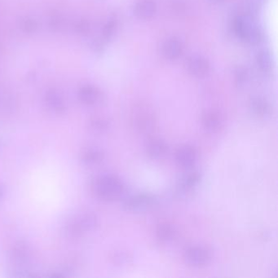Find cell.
Masks as SVG:
<instances>
[{"label": "cell", "instance_id": "cell-2", "mask_svg": "<svg viewBox=\"0 0 278 278\" xmlns=\"http://www.w3.org/2000/svg\"><path fill=\"white\" fill-rule=\"evenodd\" d=\"M233 31L238 38L250 44H258L261 41L262 33L259 27L249 15H240L233 21Z\"/></svg>", "mask_w": 278, "mask_h": 278}, {"label": "cell", "instance_id": "cell-23", "mask_svg": "<svg viewBox=\"0 0 278 278\" xmlns=\"http://www.w3.org/2000/svg\"><path fill=\"white\" fill-rule=\"evenodd\" d=\"M234 78L236 84L238 86H243L246 84L248 79V72L247 69L243 67H238L234 70Z\"/></svg>", "mask_w": 278, "mask_h": 278}, {"label": "cell", "instance_id": "cell-7", "mask_svg": "<svg viewBox=\"0 0 278 278\" xmlns=\"http://www.w3.org/2000/svg\"><path fill=\"white\" fill-rule=\"evenodd\" d=\"M185 259L191 266H204L209 262L210 254L202 247H191L186 250Z\"/></svg>", "mask_w": 278, "mask_h": 278}, {"label": "cell", "instance_id": "cell-17", "mask_svg": "<svg viewBox=\"0 0 278 278\" xmlns=\"http://www.w3.org/2000/svg\"><path fill=\"white\" fill-rule=\"evenodd\" d=\"M103 159H104V154L102 151L95 148L88 149L82 154V160L85 164H98L102 162Z\"/></svg>", "mask_w": 278, "mask_h": 278}, {"label": "cell", "instance_id": "cell-4", "mask_svg": "<svg viewBox=\"0 0 278 278\" xmlns=\"http://www.w3.org/2000/svg\"><path fill=\"white\" fill-rule=\"evenodd\" d=\"M132 121L136 129L144 134L154 130L156 119L153 110L147 105H136L132 112Z\"/></svg>", "mask_w": 278, "mask_h": 278}, {"label": "cell", "instance_id": "cell-26", "mask_svg": "<svg viewBox=\"0 0 278 278\" xmlns=\"http://www.w3.org/2000/svg\"><path fill=\"white\" fill-rule=\"evenodd\" d=\"M36 28H37V24L33 20H27L23 23V29L26 32H28V33L33 32L35 31Z\"/></svg>", "mask_w": 278, "mask_h": 278}, {"label": "cell", "instance_id": "cell-12", "mask_svg": "<svg viewBox=\"0 0 278 278\" xmlns=\"http://www.w3.org/2000/svg\"><path fill=\"white\" fill-rule=\"evenodd\" d=\"M31 258V250L27 244L20 243L15 245L11 251V259L19 265L27 264Z\"/></svg>", "mask_w": 278, "mask_h": 278}, {"label": "cell", "instance_id": "cell-14", "mask_svg": "<svg viewBox=\"0 0 278 278\" xmlns=\"http://www.w3.org/2000/svg\"><path fill=\"white\" fill-rule=\"evenodd\" d=\"M222 123L220 114L216 111L207 112L202 118V124L205 129L210 132L219 131L222 126Z\"/></svg>", "mask_w": 278, "mask_h": 278}, {"label": "cell", "instance_id": "cell-8", "mask_svg": "<svg viewBox=\"0 0 278 278\" xmlns=\"http://www.w3.org/2000/svg\"><path fill=\"white\" fill-rule=\"evenodd\" d=\"M133 12L139 19H150L157 12V3L155 0H138L134 6Z\"/></svg>", "mask_w": 278, "mask_h": 278}, {"label": "cell", "instance_id": "cell-11", "mask_svg": "<svg viewBox=\"0 0 278 278\" xmlns=\"http://www.w3.org/2000/svg\"><path fill=\"white\" fill-rule=\"evenodd\" d=\"M45 100L48 107L56 114H63L66 110L64 98L54 89L49 90L46 93Z\"/></svg>", "mask_w": 278, "mask_h": 278}, {"label": "cell", "instance_id": "cell-10", "mask_svg": "<svg viewBox=\"0 0 278 278\" xmlns=\"http://www.w3.org/2000/svg\"><path fill=\"white\" fill-rule=\"evenodd\" d=\"M162 55L167 60L178 59L183 52V45L181 40L176 37L168 38L162 44Z\"/></svg>", "mask_w": 278, "mask_h": 278}, {"label": "cell", "instance_id": "cell-16", "mask_svg": "<svg viewBox=\"0 0 278 278\" xmlns=\"http://www.w3.org/2000/svg\"><path fill=\"white\" fill-rule=\"evenodd\" d=\"M168 146L167 144L158 140L154 139L149 142L147 145V154L152 158H160L167 154Z\"/></svg>", "mask_w": 278, "mask_h": 278}, {"label": "cell", "instance_id": "cell-15", "mask_svg": "<svg viewBox=\"0 0 278 278\" xmlns=\"http://www.w3.org/2000/svg\"><path fill=\"white\" fill-rule=\"evenodd\" d=\"M250 107L258 116L265 117L270 113L269 102L260 95H254L250 98Z\"/></svg>", "mask_w": 278, "mask_h": 278}, {"label": "cell", "instance_id": "cell-5", "mask_svg": "<svg viewBox=\"0 0 278 278\" xmlns=\"http://www.w3.org/2000/svg\"><path fill=\"white\" fill-rule=\"evenodd\" d=\"M186 69L192 76L203 79L209 74L210 63L208 60L200 55H192L186 62Z\"/></svg>", "mask_w": 278, "mask_h": 278}, {"label": "cell", "instance_id": "cell-28", "mask_svg": "<svg viewBox=\"0 0 278 278\" xmlns=\"http://www.w3.org/2000/svg\"><path fill=\"white\" fill-rule=\"evenodd\" d=\"M2 187H1V185H0V198L2 197Z\"/></svg>", "mask_w": 278, "mask_h": 278}, {"label": "cell", "instance_id": "cell-18", "mask_svg": "<svg viewBox=\"0 0 278 278\" xmlns=\"http://www.w3.org/2000/svg\"><path fill=\"white\" fill-rule=\"evenodd\" d=\"M257 64L262 71H271L274 67V58L271 53L268 50H262L258 53L256 57Z\"/></svg>", "mask_w": 278, "mask_h": 278}, {"label": "cell", "instance_id": "cell-20", "mask_svg": "<svg viewBox=\"0 0 278 278\" xmlns=\"http://www.w3.org/2000/svg\"><path fill=\"white\" fill-rule=\"evenodd\" d=\"M200 179H201V176H200V174L198 172L189 173V175L186 176L182 180L180 188L184 192L188 191L199 182Z\"/></svg>", "mask_w": 278, "mask_h": 278}, {"label": "cell", "instance_id": "cell-24", "mask_svg": "<svg viewBox=\"0 0 278 278\" xmlns=\"http://www.w3.org/2000/svg\"><path fill=\"white\" fill-rule=\"evenodd\" d=\"M112 261L117 265H124L128 264L130 256L126 252L117 251L111 257Z\"/></svg>", "mask_w": 278, "mask_h": 278}, {"label": "cell", "instance_id": "cell-9", "mask_svg": "<svg viewBox=\"0 0 278 278\" xmlns=\"http://www.w3.org/2000/svg\"><path fill=\"white\" fill-rule=\"evenodd\" d=\"M197 159V152L192 146L184 145L176 153V160L181 167L188 168L194 164Z\"/></svg>", "mask_w": 278, "mask_h": 278}, {"label": "cell", "instance_id": "cell-6", "mask_svg": "<svg viewBox=\"0 0 278 278\" xmlns=\"http://www.w3.org/2000/svg\"><path fill=\"white\" fill-rule=\"evenodd\" d=\"M154 197L150 194H139L129 197L124 202V207L131 212H138L152 206Z\"/></svg>", "mask_w": 278, "mask_h": 278}, {"label": "cell", "instance_id": "cell-25", "mask_svg": "<svg viewBox=\"0 0 278 278\" xmlns=\"http://www.w3.org/2000/svg\"><path fill=\"white\" fill-rule=\"evenodd\" d=\"M90 29V26L88 24V22L86 21H81L76 25V31L78 33H81V34H85L88 33Z\"/></svg>", "mask_w": 278, "mask_h": 278}, {"label": "cell", "instance_id": "cell-22", "mask_svg": "<svg viewBox=\"0 0 278 278\" xmlns=\"http://www.w3.org/2000/svg\"><path fill=\"white\" fill-rule=\"evenodd\" d=\"M90 126L93 131L96 132H103L109 129L110 124L106 119L103 118H95L93 119L90 123Z\"/></svg>", "mask_w": 278, "mask_h": 278}, {"label": "cell", "instance_id": "cell-21", "mask_svg": "<svg viewBox=\"0 0 278 278\" xmlns=\"http://www.w3.org/2000/svg\"><path fill=\"white\" fill-rule=\"evenodd\" d=\"M117 27H118V22L114 18H111L106 22L102 31L103 37L105 40H110V38H113V36L116 32Z\"/></svg>", "mask_w": 278, "mask_h": 278}, {"label": "cell", "instance_id": "cell-13", "mask_svg": "<svg viewBox=\"0 0 278 278\" xmlns=\"http://www.w3.org/2000/svg\"><path fill=\"white\" fill-rule=\"evenodd\" d=\"M100 92L93 86H84L79 92V100L85 105H94L100 100Z\"/></svg>", "mask_w": 278, "mask_h": 278}, {"label": "cell", "instance_id": "cell-19", "mask_svg": "<svg viewBox=\"0 0 278 278\" xmlns=\"http://www.w3.org/2000/svg\"><path fill=\"white\" fill-rule=\"evenodd\" d=\"M156 234L159 240L162 242H167L173 238L175 231L171 224L167 223H162L157 226Z\"/></svg>", "mask_w": 278, "mask_h": 278}, {"label": "cell", "instance_id": "cell-3", "mask_svg": "<svg viewBox=\"0 0 278 278\" xmlns=\"http://www.w3.org/2000/svg\"><path fill=\"white\" fill-rule=\"evenodd\" d=\"M97 224V217L93 212H80L66 223L65 233L70 238H80L84 233L94 230Z\"/></svg>", "mask_w": 278, "mask_h": 278}, {"label": "cell", "instance_id": "cell-27", "mask_svg": "<svg viewBox=\"0 0 278 278\" xmlns=\"http://www.w3.org/2000/svg\"><path fill=\"white\" fill-rule=\"evenodd\" d=\"M207 2H210V3H213V4H216V3H219V2H223V0H207Z\"/></svg>", "mask_w": 278, "mask_h": 278}, {"label": "cell", "instance_id": "cell-1", "mask_svg": "<svg viewBox=\"0 0 278 278\" xmlns=\"http://www.w3.org/2000/svg\"><path fill=\"white\" fill-rule=\"evenodd\" d=\"M93 188L100 199L114 201L121 197L124 185L119 178L112 175H103L95 179Z\"/></svg>", "mask_w": 278, "mask_h": 278}]
</instances>
